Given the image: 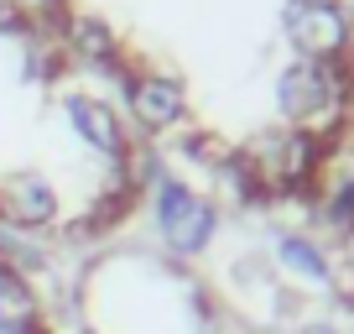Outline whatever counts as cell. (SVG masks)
Returning a JSON list of instances; mask_svg holds the SVG:
<instances>
[{
  "instance_id": "5",
  "label": "cell",
  "mask_w": 354,
  "mask_h": 334,
  "mask_svg": "<svg viewBox=\"0 0 354 334\" xmlns=\"http://www.w3.org/2000/svg\"><path fill=\"white\" fill-rule=\"evenodd\" d=\"M287 42L297 47V58H318V63H333V58H349L354 47V21L339 0H287Z\"/></svg>"
},
{
  "instance_id": "7",
  "label": "cell",
  "mask_w": 354,
  "mask_h": 334,
  "mask_svg": "<svg viewBox=\"0 0 354 334\" xmlns=\"http://www.w3.org/2000/svg\"><path fill=\"white\" fill-rule=\"evenodd\" d=\"M63 220V193L53 188V178L21 167V173H6L0 178V225L26 235H42Z\"/></svg>"
},
{
  "instance_id": "1",
  "label": "cell",
  "mask_w": 354,
  "mask_h": 334,
  "mask_svg": "<svg viewBox=\"0 0 354 334\" xmlns=\"http://www.w3.org/2000/svg\"><path fill=\"white\" fill-rule=\"evenodd\" d=\"M277 110H281V121H287L292 131L333 141L354 115V68L344 63V58H333V63L292 58L277 73Z\"/></svg>"
},
{
  "instance_id": "4",
  "label": "cell",
  "mask_w": 354,
  "mask_h": 334,
  "mask_svg": "<svg viewBox=\"0 0 354 334\" xmlns=\"http://www.w3.org/2000/svg\"><path fill=\"white\" fill-rule=\"evenodd\" d=\"M120 100L125 115L141 136H167L188 125V84L177 73H156V68H125L120 73Z\"/></svg>"
},
{
  "instance_id": "8",
  "label": "cell",
  "mask_w": 354,
  "mask_h": 334,
  "mask_svg": "<svg viewBox=\"0 0 354 334\" xmlns=\"http://www.w3.org/2000/svg\"><path fill=\"white\" fill-rule=\"evenodd\" d=\"M271 261H277L292 282H302V288H313V292H328V298L339 292V267H333V256L323 251V240H313L308 230H277Z\"/></svg>"
},
{
  "instance_id": "2",
  "label": "cell",
  "mask_w": 354,
  "mask_h": 334,
  "mask_svg": "<svg viewBox=\"0 0 354 334\" xmlns=\"http://www.w3.org/2000/svg\"><path fill=\"white\" fill-rule=\"evenodd\" d=\"M146 209H151V230H156V245H162L167 261H203L219 240V225H224V209L214 193L193 188L188 178H156L151 188L141 193Z\"/></svg>"
},
{
  "instance_id": "12",
  "label": "cell",
  "mask_w": 354,
  "mask_h": 334,
  "mask_svg": "<svg viewBox=\"0 0 354 334\" xmlns=\"http://www.w3.org/2000/svg\"><path fill=\"white\" fill-rule=\"evenodd\" d=\"M292 334H354V329H344V324H333V319H308V324H297Z\"/></svg>"
},
{
  "instance_id": "11",
  "label": "cell",
  "mask_w": 354,
  "mask_h": 334,
  "mask_svg": "<svg viewBox=\"0 0 354 334\" xmlns=\"http://www.w3.org/2000/svg\"><path fill=\"white\" fill-rule=\"evenodd\" d=\"M26 11L47 16V21H63V16H68V0H26Z\"/></svg>"
},
{
  "instance_id": "10",
  "label": "cell",
  "mask_w": 354,
  "mask_h": 334,
  "mask_svg": "<svg viewBox=\"0 0 354 334\" xmlns=\"http://www.w3.org/2000/svg\"><path fill=\"white\" fill-rule=\"evenodd\" d=\"M323 220H328L339 235H349V240H354V178L333 183V188L323 193Z\"/></svg>"
},
{
  "instance_id": "3",
  "label": "cell",
  "mask_w": 354,
  "mask_h": 334,
  "mask_svg": "<svg viewBox=\"0 0 354 334\" xmlns=\"http://www.w3.org/2000/svg\"><path fill=\"white\" fill-rule=\"evenodd\" d=\"M240 152L255 167L266 199H302V193L318 188L323 167H328V141H318L308 131H292V125H277V131L255 136Z\"/></svg>"
},
{
  "instance_id": "6",
  "label": "cell",
  "mask_w": 354,
  "mask_h": 334,
  "mask_svg": "<svg viewBox=\"0 0 354 334\" xmlns=\"http://www.w3.org/2000/svg\"><path fill=\"white\" fill-rule=\"evenodd\" d=\"M63 121H68V131L94 157H104L115 173L125 167V157H131V131H125V121L115 115L110 100H100V94H88V89H63Z\"/></svg>"
},
{
  "instance_id": "9",
  "label": "cell",
  "mask_w": 354,
  "mask_h": 334,
  "mask_svg": "<svg viewBox=\"0 0 354 334\" xmlns=\"http://www.w3.org/2000/svg\"><path fill=\"white\" fill-rule=\"evenodd\" d=\"M0 334H53L47 308L37 298V282L16 277L6 267H0Z\"/></svg>"
}]
</instances>
